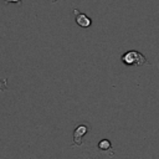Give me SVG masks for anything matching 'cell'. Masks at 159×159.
<instances>
[{
	"mask_svg": "<svg viewBox=\"0 0 159 159\" xmlns=\"http://www.w3.org/2000/svg\"><path fill=\"white\" fill-rule=\"evenodd\" d=\"M120 61L128 67H130V66L139 67V66H143V65H149L147 57L137 50H129V51L124 52L120 56Z\"/></svg>",
	"mask_w": 159,
	"mask_h": 159,
	"instance_id": "cell-1",
	"label": "cell"
},
{
	"mask_svg": "<svg viewBox=\"0 0 159 159\" xmlns=\"http://www.w3.org/2000/svg\"><path fill=\"white\" fill-rule=\"evenodd\" d=\"M89 130H91V125L88 123H81V124H78L75 128V130H73V143L71 144V147H73V145H82V143H83L82 138Z\"/></svg>",
	"mask_w": 159,
	"mask_h": 159,
	"instance_id": "cell-2",
	"label": "cell"
},
{
	"mask_svg": "<svg viewBox=\"0 0 159 159\" xmlns=\"http://www.w3.org/2000/svg\"><path fill=\"white\" fill-rule=\"evenodd\" d=\"M73 15H75V20H76V24L80 26V27H83V29H87L92 25V19L86 15L84 12L80 11L78 9H75L73 10Z\"/></svg>",
	"mask_w": 159,
	"mask_h": 159,
	"instance_id": "cell-3",
	"label": "cell"
},
{
	"mask_svg": "<svg viewBox=\"0 0 159 159\" xmlns=\"http://www.w3.org/2000/svg\"><path fill=\"white\" fill-rule=\"evenodd\" d=\"M98 149L102 150V152H107V150H111L112 149V143L109 142V139H101L97 144Z\"/></svg>",
	"mask_w": 159,
	"mask_h": 159,
	"instance_id": "cell-4",
	"label": "cell"
},
{
	"mask_svg": "<svg viewBox=\"0 0 159 159\" xmlns=\"http://www.w3.org/2000/svg\"><path fill=\"white\" fill-rule=\"evenodd\" d=\"M7 89V78L0 80V92H4Z\"/></svg>",
	"mask_w": 159,
	"mask_h": 159,
	"instance_id": "cell-5",
	"label": "cell"
},
{
	"mask_svg": "<svg viewBox=\"0 0 159 159\" xmlns=\"http://www.w3.org/2000/svg\"><path fill=\"white\" fill-rule=\"evenodd\" d=\"M21 0H4V4L5 5H7V4H19V5H21Z\"/></svg>",
	"mask_w": 159,
	"mask_h": 159,
	"instance_id": "cell-6",
	"label": "cell"
}]
</instances>
